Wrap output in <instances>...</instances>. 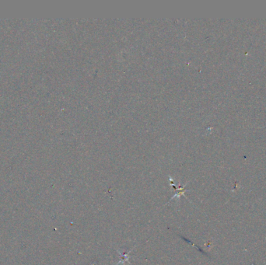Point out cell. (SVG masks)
<instances>
[{
  "label": "cell",
  "instance_id": "1",
  "mask_svg": "<svg viewBox=\"0 0 266 265\" xmlns=\"http://www.w3.org/2000/svg\"><path fill=\"white\" fill-rule=\"evenodd\" d=\"M133 249H132L130 251L126 252V253H123V254H122V253H120V252H118V253L120 254V261L117 263L116 265H120V264H125V263L126 262L129 263V261H128L130 258L129 254L131 253V252L133 251Z\"/></svg>",
  "mask_w": 266,
  "mask_h": 265
},
{
  "label": "cell",
  "instance_id": "2",
  "mask_svg": "<svg viewBox=\"0 0 266 265\" xmlns=\"http://www.w3.org/2000/svg\"><path fill=\"white\" fill-rule=\"evenodd\" d=\"M185 186H186V184H185V185H184V186H182V187H179V188H176V189L179 190V191H179L178 193H176V194H174V195L172 197H171V199H170L169 202H168V203H169L170 202H171V201H172L173 199H174V198H179V197H182V195L184 196V193L185 192V191H186V190L184 189V187H185ZM184 197H185V196H184Z\"/></svg>",
  "mask_w": 266,
  "mask_h": 265
}]
</instances>
